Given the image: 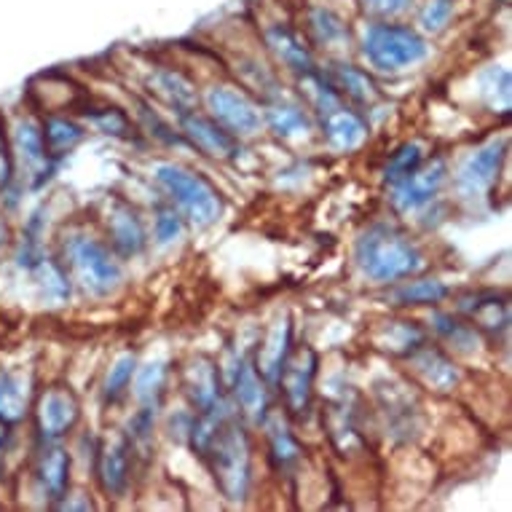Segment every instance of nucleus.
Returning a JSON list of instances; mask_svg holds the SVG:
<instances>
[{
    "instance_id": "34",
    "label": "nucleus",
    "mask_w": 512,
    "mask_h": 512,
    "mask_svg": "<svg viewBox=\"0 0 512 512\" xmlns=\"http://www.w3.org/2000/svg\"><path fill=\"white\" fill-rule=\"evenodd\" d=\"M336 89H344L349 97L357 102H373L376 100V86L365 73L354 70L352 65H338L336 68Z\"/></svg>"
},
{
    "instance_id": "29",
    "label": "nucleus",
    "mask_w": 512,
    "mask_h": 512,
    "mask_svg": "<svg viewBox=\"0 0 512 512\" xmlns=\"http://www.w3.org/2000/svg\"><path fill=\"white\" fill-rule=\"evenodd\" d=\"M448 287L440 279H416V282H405L403 287L395 290V301L403 306H435L445 301Z\"/></svg>"
},
{
    "instance_id": "39",
    "label": "nucleus",
    "mask_w": 512,
    "mask_h": 512,
    "mask_svg": "<svg viewBox=\"0 0 512 512\" xmlns=\"http://www.w3.org/2000/svg\"><path fill=\"white\" fill-rule=\"evenodd\" d=\"M38 277H41L43 287H46V293H49L51 298H57V301L68 298V293H70L68 279H65V274H62V271H59L54 263H49V261L38 263Z\"/></svg>"
},
{
    "instance_id": "11",
    "label": "nucleus",
    "mask_w": 512,
    "mask_h": 512,
    "mask_svg": "<svg viewBox=\"0 0 512 512\" xmlns=\"http://www.w3.org/2000/svg\"><path fill=\"white\" fill-rule=\"evenodd\" d=\"M413 365V373L424 381V387L435 389V392H451V389L462 381V373L454 365L451 357H445L437 349L421 344L413 354H408Z\"/></svg>"
},
{
    "instance_id": "32",
    "label": "nucleus",
    "mask_w": 512,
    "mask_h": 512,
    "mask_svg": "<svg viewBox=\"0 0 512 512\" xmlns=\"http://www.w3.org/2000/svg\"><path fill=\"white\" fill-rule=\"evenodd\" d=\"M17 148H19V153H22L25 164H30L33 169L46 167V161H49V153H46V143H43V132L35 124H30V121L19 124Z\"/></svg>"
},
{
    "instance_id": "42",
    "label": "nucleus",
    "mask_w": 512,
    "mask_h": 512,
    "mask_svg": "<svg viewBox=\"0 0 512 512\" xmlns=\"http://www.w3.org/2000/svg\"><path fill=\"white\" fill-rule=\"evenodd\" d=\"M3 445H6V427L0 424V451H3Z\"/></svg>"
},
{
    "instance_id": "8",
    "label": "nucleus",
    "mask_w": 512,
    "mask_h": 512,
    "mask_svg": "<svg viewBox=\"0 0 512 512\" xmlns=\"http://www.w3.org/2000/svg\"><path fill=\"white\" fill-rule=\"evenodd\" d=\"M445 169L443 161H432L427 167H416L411 175H405L403 180H397L395 191H392V202L400 212H416L421 207H427L437 196V191L443 188Z\"/></svg>"
},
{
    "instance_id": "41",
    "label": "nucleus",
    "mask_w": 512,
    "mask_h": 512,
    "mask_svg": "<svg viewBox=\"0 0 512 512\" xmlns=\"http://www.w3.org/2000/svg\"><path fill=\"white\" fill-rule=\"evenodd\" d=\"M413 0H365V9L373 14V17L381 19H392V17H403L405 11L411 9Z\"/></svg>"
},
{
    "instance_id": "18",
    "label": "nucleus",
    "mask_w": 512,
    "mask_h": 512,
    "mask_svg": "<svg viewBox=\"0 0 512 512\" xmlns=\"http://www.w3.org/2000/svg\"><path fill=\"white\" fill-rule=\"evenodd\" d=\"M148 84H151L153 94H159L161 100L169 102L180 113H191V108L199 102L194 84L185 76H180V73H175V70H159V73H153Z\"/></svg>"
},
{
    "instance_id": "27",
    "label": "nucleus",
    "mask_w": 512,
    "mask_h": 512,
    "mask_svg": "<svg viewBox=\"0 0 512 512\" xmlns=\"http://www.w3.org/2000/svg\"><path fill=\"white\" fill-rule=\"evenodd\" d=\"M135 397L143 405H156L167 387V360H151L135 370Z\"/></svg>"
},
{
    "instance_id": "12",
    "label": "nucleus",
    "mask_w": 512,
    "mask_h": 512,
    "mask_svg": "<svg viewBox=\"0 0 512 512\" xmlns=\"http://www.w3.org/2000/svg\"><path fill=\"white\" fill-rule=\"evenodd\" d=\"M183 132L199 151L212 156V159H228L234 153V137L210 118L183 113Z\"/></svg>"
},
{
    "instance_id": "5",
    "label": "nucleus",
    "mask_w": 512,
    "mask_h": 512,
    "mask_svg": "<svg viewBox=\"0 0 512 512\" xmlns=\"http://www.w3.org/2000/svg\"><path fill=\"white\" fill-rule=\"evenodd\" d=\"M68 263L86 293L108 298L124 282V271L116 255L92 236H73L68 242Z\"/></svg>"
},
{
    "instance_id": "3",
    "label": "nucleus",
    "mask_w": 512,
    "mask_h": 512,
    "mask_svg": "<svg viewBox=\"0 0 512 512\" xmlns=\"http://www.w3.org/2000/svg\"><path fill=\"white\" fill-rule=\"evenodd\" d=\"M153 175H156V183L167 191L169 199L177 204V210L183 212L194 226L207 228L218 223L220 212H223V199L210 180H204L202 175H196L180 164H159Z\"/></svg>"
},
{
    "instance_id": "36",
    "label": "nucleus",
    "mask_w": 512,
    "mask_h": 512,
    "mask_svg": "<svg viewBox=\"0 0 512 512\" xmlns=\"http://www.w3.org/2000/svg\"><path fill=\"white\" fill-rule=\"evenodd\" d=\"M424 148L419 143H405L400 151L392 156V161L387 164V180L389 183H397V180H403L405 175H411L413 169L421 164V156H424Z\"/></svg>"
},
{
    "instance_id": "38",
    "label": "nucleus",
    "mask_w": 512,
    "mask_h": 512,
    "mask_svg": "<svg viewBox=\"0 0 512 512\" xmlns=\"http://www.w3.org/2000/svg\"><path fill=\"white\" fill-rule=\"evenodd\" d=\"M89 118H92V124L97 126L100 132H105V135L124 137L126 132H129V121H126L124 113L116 108L92 110V113H89Z\"/></svg>"
},
{
    "instance_id": "15",
    "label": "nucleus",
    "mask_w": 512,
    "mask_h": 512,
    "mask_svg": "<svg viewBox=\"0 0 512 512\" xmlns=\"http://www.w3.org/2000/svg\"><path fill=\"white\" fill-rule=\"evenodd\" d=\"M110 239H113V247H116L121 255L132 258V255H140L145 247V228L137 218L135 210H129L126 204H116L108 218Z\"/></svg>"
},
{
    "instance_id": "24",
    "label": "nucleus",
    "mask_w": 512,
    "mask_h": 512,
    "mask_svg": "<svg viewBox=\"0 0 512 512\" xmlns=\"http://www.w3.org/2000/svg\"><path fill=\"white\" fill-rule=\"evenodd\" d=\"M376 341L384 352L408 357V354H413L424 344V336H421V330L413 322H387V328H381Z\"/></svg>"
},
{
    "instance_id": "2",
    "label": "nucleus",
    "mask_w": 512,
    "mask_h": 512,
    "mask_svg": "<svg viewBox=\"0 0 512 512\" xmlns=\"http://www.w3.org/2000/svg\"><path fill=\"white\" fill-rule=\"evenodd\" d=\"M210 464L212 475L218 480V488L223 491L228 502H244L250 491V440L239 427V421L226 411V416L218 421L215 435L202 454Z\"/></svg>"
},
{
    "instance_id": "31",
    "label": "nucleus",
    "mask_w": 512,
    "mask_h": 512,
    "mask_svg": "<svg viewBox=\"0 0 512 512\" xmlns=\"http://www.w3.org/2000/svg\"><path fill=\"white\" fill-rule=\"evenodd\" d=\"M27 408V387L17 376H0V419L19 421Z\"/></svg>"
},
{
    "instance_id": "21",
    "label": "nucleus",
    "mask_w": 512,
    "mask_h": 512,
    "mask_svg": "<svg viewBox=\"0 0 512 512\" xmlns=\"http://www.w3.org/2000/svg\"><path fill=\"white\" fill-rule=\"evenodd\" d=\"M462 309L472 317V322L478 328L494 333L496 330H507V322H510V309H507V301L499 298V295H475L470 301L462 303Z\"/></svg>"
},
{
    "instance_id": "26",
    "label": "nucleus",
    "mask_w": 512,
    "mask_h": 512,
    "mask_svg": "<svg viewBox=\"0 0 512 512\" xmlns=\"http://www.w3.org/2000/svg\"><path fill=\"white\" fill-rule=\"evenodd\" d=\"M84 140V129L68 118H49L43 126V143L49 156H65Z\"/></svg>"
},
{
    "instance_id": "13",
    "label": "nucleus",
    "mask_w": 512,
    "mask_h": 512,
    "mask_svg": "<svg viewBox=\"0 0 512 512\" xmlns=\"http://www.w3.org/2000/svg\"><path fill=\"white\" fill-rule=\"evenodd\" d=\"M97 475L110 496L124 494L129 486V443H126V437H113L102 445L100 459H97Z\"/></svg>"
},
{
    "instance_id": "35",
    "label": "nucleus",
    "mask_w": 512,
    "mask_h": 512,
    "mask_svg": "<svg viewBox=\"0 0 512 512\" xmlns=\"http://www.w3.org/2000/svg\"><path fill=\"white\" fill-rule=\"evenodd\" d=\"M311 30H314V35H317L319 43L333 46V49H336V46H341V43L349 38L344 22H341V19H338L336 14L328 9L311 11Z\"/></svg>"
},
{
    "instance_id": "30",
    "label": "nucleus",
    "mask_w": 512,
    "mask_h": 512,
    "mask_svg": "<svg viewBox=\"0 0 512 512\" xmlns=\"http://www.w3.org/2000/svg\"><path fill=\"white\" fill-rule=\"evenodd\" d=\"M269 440H271V456L277 462L279 470H287L293 467L298 459H301V445L293 437V432L287 429V424L282 421H269Z\"/></svg>"
},
{
    "instance_id": "16",
    "label": "nucleus",
    "mask_w": 512,
    "mask_h": 512,
    "mask_svg": "<svg viewBox=\"0 0 512 512\" xmlns=\"http://www.w3.org/2000/svg\"><path fill=\"white\" fill-rule=\"evenodd\" d=\"M185 392L199 413L212 411L215 405H220L218 368L210 360H194V365L185 370Z\"/></svg>"
},
{
    "instance_id": "19",
    "label": "nucleus",
    "mask_w": 512,
    "mask_h": 512,
    "mask_svg": "<svg viewBox=\"0 0 512 512\" xmlns=\"http://www.w3.org/2000/svg\"><path fill=\"white\" fill-rule=\"evenodd\" d=\"M266 41H269L271 51L285 62L287 68L295 70V73H303V76H306V73H314V59H311L309 49H306V46H303V43L298 41L287 27L282 25L269 27Z\"/></svg>"
},
{
    "instance_id": "22",
    "label": "nucleus",
    "mask_w": 512,
    "mask_h": 512,
    "mask_svg": "<svg viewBox=\"0 0 512 512\" xmlns=\"http://www.w3.org/2000/svg\"><path fill=\"white\" fill-rule=\"evenodd\" d=\"M38 478L43 488L49 491L51 499H62L70 480V456L65 448H49L43 451L41 464H38Z\"/></svg>"
},
{
    "instance_id": "23",
    "label": "nucleus",
    "mask_w": 512,
    "mask_h": 512,
    "mask_svg": "<svg viewBox=\"0 0 512 512\" xmlns=\"http://www.w3.org/2000/svg\"><path fill=\"white\" fill-rule=\"evenodd\" d=\"M480 97L494 113L507 116L512 108V92H510V70L507 68H488L480 73Z\"/></svg>"
},
{
    "instance_id": "6",
    "label": "nucleus",
    "mask_w": 512,
    "mask_h": 512,
    "mask_svg": "<svg viewBox=\"0 0 512 512\" xmlns=\"http://www.w3.org/2000/svg\"><path fill=\"white\" fill-rule=\"evenodd\" d=\"M504 153H507V143L491 140L462 161V167L456 172V188L464 199H483L494 188V183L499 180Z\"/></svg>"
},
{
    "instance_id": "20",
    "label": "nucleus",
    "mask_w": 512,
    "mask_h": 512,
    "mask_svg": "<svg viewBox=\"0 0 512 512\" xmlns=\"http://www.w3.org/2000/svg\"><path fill=\"white\" fill-rule=\"evenodd\" d=\"M287 354H290V319L282 317L271 325L269 336H266V344L261 349V373L269 381H277L279 373H282V365H285Z\"/></svg>"
},
{
    "instance_id": "25",
    "label": "nucleus",
    "mask_w": 512,
    "mask_h": 512,
    "mask_svg": "<svg viewBox=\"0 0 512 512\" xmlns=\"http://www.w3.org/2000/svg\"><path fill=\"white\" fill-rule=\"evenodd\" d=\"M432 328L437 330V336L443 338L445 344L456 349V352L470 354L478 349V333L472 325L462 322V319L451 317V314H435L432 317Z\"/></svg>"
},
{
    "instance_id": "7",
    "label": "nucleus",
    "mask_w": 512,
    "mask_h": 512,
    "mask_svg": "<svg viewBox=\"0 0 512 512\" xmlns=\"http://www.w3.org/2000/svg\"><path fill=\"white\" fill-rule=\"evenodd\" d=\"M207 108H210L215 124L226 129L228 135L252 137L261 132V110L255 108L244 94L228 89V86H212L207 92Z\"/></svg>"
},
{
    "instance_id": "1",
    "label": "nucleus",
    "mask_w": 512,
    "mask_h": 512,
    "mask_svg": "<svg viewBox=\"0 0 512 512\" xmlns=\"http://www.w3.org/2000/svg\"><path fill=\"white\" fill-rule=\"evenodd\" d=\"M354 258H357L362 274L378 285H392V282L413 277L424 269V255L416 242H411L403 231H397L395 226H387V223H378V226L362 231L357 247H354Z\"/></svg>"
},
{
    "instance_id": "10",
    "label": "nucleus",
    "mask_w": 512,
    "mask_h": 512,
    "mask_svg": "<svg viewBox=\"0 0 512 512\" xmlns=\"http://www.w3.org/2000/svg\"><path fill=\"white\" fill-rule=\"evenodd\" d=\"M78 419H81V405L70 389H46V395L38 403V427H41L43 437L57 440V437L68 435L78 424Z\"/></svg>"
},
{
    "instance_id": "28",
    "label": "nucleus",
    "mask_w": 512,
    "mask_h": 512,
    "mask_svg": "<svg viewBox=\"0 0 512 512\" xmlns=\"http://www.w3.org/2000/svg\"><path fill=\"white\" fill-rule=\"evenodd\" d=\"M269 124L274 129V135L282 140H298L311 132L309 116L295 105H274L269 110Z\"/></svg>"
},
{
    "instance_id": "33",
    "label": "nucleus",
    "mask_w": 512,
    "mask_h": 512,
    "mask_svg": "<svg viewBox=\"0 0 512 512\" xmlns=\"http://www.w3.org/2000/svg\"><path fill=\"white\" fill-rule=\"evenodd\" d=\"M137 370L135 354H121L108 370V378H105V400L108 403H116L118 397L124 395L129 384H132V376Z\"/></svg>"
},
{
    "instance_id": "17",
    "label": "nucleus",
    "mask_w": 512,
    "mask_h": 512,
    "mask_svg": "<svg viewBox=\"0 0 512 512\" xmlns=\"http://www.w3.org/2000/svg\"><path fill=\"white\" fill-rule=\"evenodd\" d=\"M234 395L236 403L242 408V413L255 424L266 421V408H269V397H266V387H263L258 370L252 365H242L234 378Z\"/></svg>"
},
{
    "instance_id": "37",
    "label": "nucleus",
    "mask_w": 512,
    "mask_h": 512,
    "mask_svg": "<svg viewBox=\"0 0 512 512\" xmlns=\"http://www.w3.org/2000/svg\"><path fill=\"white\" fill-rule=\"evenodd\" d=\"M454 17V3L451 0H429L424 11H421V27L427 30V33H440L448 22Z\"/></svg>"
},
{
    "instance_id": "4",
    "label": "nucleus",
    "mask_w": 512,
    "mask_h": 512,
    "mask_svg": "<svg viewBox=\"0 0 512 512\" xmlns=\"http://www.w3.org/2000/svg\"><path fill=\"white\" fill-rule=\"evenodd\" d=\"M362 54L378 73H400L424 62L429 46L411 27L373 25L362 38Z\"/></svg>"
},
{
    "instance_id": "9",
    "label": "nucleus",
    "mask_w": 512,
    "mask_h": 512,
    "mask_svg": "<svg viewBox=\"0 0 512 512\" xmlns=\"http://www.w3.org/2000/svg\"><path fill=\"white\" fill-rule=\"evenodd\" d=\"M314 376H317V354L311 349H301L293 357L287 354L282 373H279V384L285 392L287 408L293 413H306L311 403V387H314Z\"/></svg>"
},
{
    "instance_id": "14",
    "label": "nucleus",
    "mask_w": 512,
    "mask_h": 512,
    "mask_svg": "<svg viewBox=\"0 0 512 512\" xmlns=\"http://www.w3.org/2000/svg\"><path fill=\"white\" fill-rule=\"evenodd\" d=\"M322 118H325L322 121V126H325V140H328L333 151L349 153L354 148H360L365 143V137H368L365 121L357 113H352V110L341 108V105L330 110V113H325Z\"/></svg>"
},
{
    "instance_id": "40",
    "label": "nucleus",
    "mask_w": 512,
    "mask_h": 512,
    "mask_svg": "<svg viewBox=\"0 0 512 512\" xmlns=\"http://www.w3.org/2000/svg\"><path fill=\"white\" fill-rule=\"evenodd\" d=\"M183 236V218L175 210H161L156 218V239L159 244H172Z\"/></svg>"
}]
</instances>
